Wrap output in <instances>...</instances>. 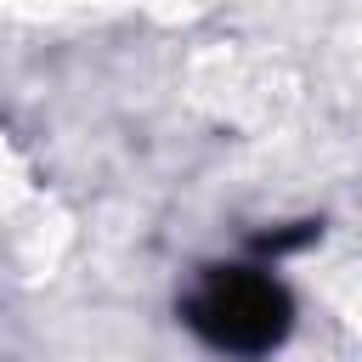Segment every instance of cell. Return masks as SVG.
I'll use <instances>...</instances> for the list:
<instances>
[{"label": "cell", "instance_id": "cell-1", "mask_svg": "<svg viewBox=\"0 0 362 362\" xmlns=\"http://www.w3.org/2000/svg\"><path fill=\"white\" fill-rule=\"evenodd\" d=\"M187 328L221 356H272L294 328V300L266 266H215L187 294Z\"/></svg>", "mask_w": 362, "mask_h": 362}]
</instances>
